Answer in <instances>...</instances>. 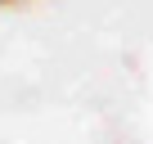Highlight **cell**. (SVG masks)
<instances>
[{
	"instance_id": "cell-1",
	"label": "cell",
	"mask_w": 153,
	"mask_h": 144,
	"mask_svg": "<svg viewBox=\"0 0 153 144\" xmlns=\"http://www.w3.org/2000/svg\"><path fill=\"white\" fill-rule=\"evenodd\" d=\"M23 5H32V0H0V9H23Z\"/></svg>"
}]
</instances>
